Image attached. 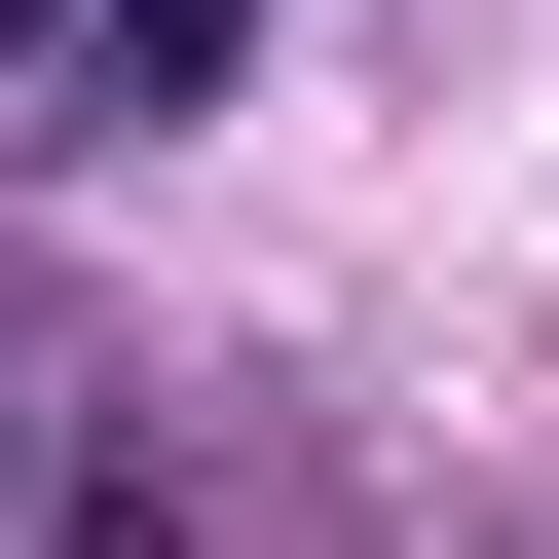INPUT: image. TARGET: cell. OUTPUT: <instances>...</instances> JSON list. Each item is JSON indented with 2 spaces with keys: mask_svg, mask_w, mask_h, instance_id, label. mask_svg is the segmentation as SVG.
Returning a JSON list of instances; mask_svg holds the SVG:
<instances>
[{
  "mask_svg": "<svg viewBox=\"0 0 559 559\" xmlns=\"http://www.w3.org/2000/svg\"><path fill=\"white\" fill-rule=\"evenodd\" d=\"M0 559H187V485L75 411V336H38V299H0Z\"/></svg>",
  "mask_w": 559,
  "mask_h": 559,
  "instance_id": "1",
  "label": "cell"
},
{
  "mask_svg": "<svg viewBox=\"0 0 559 559\" xmlns=\"http://www.w3.org/2000/svg\"><path fill=\"white\" fill-rule=\"evenodd\" d=\"M112 112V0H0V150H75Z\"/></svg>",
  "mask_w": 559,
  "mask_h": 559,
  "instance_id": "2",
  "label": "cell"
}]
</instances>
